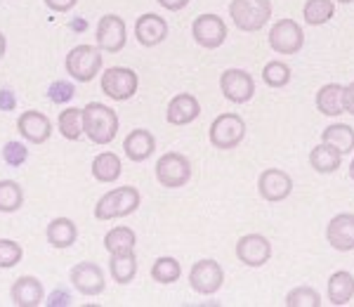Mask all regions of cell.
Here are the masks:
<instances>
[{
  "instance_id": "4fadbf2b",
  "label": "cell",
  "mask_w": 354,
  "mask_h": 307,
  "mask_svg": "<svg viewBox=\"0 0 354 307\" xmlns=\"http://www.w3.org/2000/svg\"><path fill=\"white\" fill-rule=\"evenodd\" d=\"M258 192L267 203L286 201L293 194V178L281 168H265L258 178Z\"/></svg>"
},
{
  "instance_id": "4dcf8cb0",
  "label": "cell",
  "mask_w": 354,
  "mask_h": 307,
  "mask_svg": "<svg viewBox=\"0 0 354 307\" xmlns=\"http://www.w3.org/2000/svg\"><path fill=\"white\" fill-rule=\"evenodd\" d=\"M109 272L113 277V281L121 283H130L137 277V255L135 253H125V255H111L109 260Z\"/></svg>"
},
{
  "instance_id": "2e32d148",
  "label": "cell",
  "mask_w": 354,
  "mask_h": 307,
  "mask_svg": "<svg viewBox=\"0 0 354 307\" xmlns=\"http://www.w3.org/2000/svg\"><path fill=\"white\" fill-rule=\"evenodd\" d=\"M168 33H170V26L161 15L147 12V15L137 17L135 38L142 48H156V45H161L165 38H168Z\"/></svg>"
},
{
  "instance_id": "f1b7e54d",
  "label": "cell",
  "mask_w": 354,
  "mask_h": 307,
  "mask_svg": "<svg viewBox=\"0 0 354 307\" xmlns=\"http://www.w3.org/2000/svg\"><path fill=\"white\" fill-rule=\"evenodd\" d=\"M57 130H59V135L68 142H76L83 138V109H73V106H68V109L59 111V116H57Z\"/></svg>"
},
{
  "instance_id": "ee69618b",
  "label": "cell",
  "mask_w": 354,
  "mask_h": 307,
  "mask_svg": "<svg viewBox=\"0 0 354 307\" xmlns=\"http://www.w3.org/2000/svg\"><path fill=\"white\" fill-rule=\"evenodd\" d=\"M5 50H8V38H5V33L0 31V59L5 57Z\"/></svg>"
},
{
  "instance_id": "3957f363",
  "label": "cell",
  "mask_w": 354,
  "mask_h": 307,
  "mask_svg": "<svg viewBox=\"0 0 354 307\" xmlns=\"http://www.w3.org/2000/svg\"><path fill=\"white\" fill-rule=\"evenodd\" d=\"M102 64H104V55L97 45H76L73 50H68L64 66L66 73L76 83H90L95 81L97 73H102Z\"/></svg>"
},
{
  "instance_id": "ffe728a7",
  "label": "cell",
  "mask_w": 354,
  "mask_h": 307,
  "mask_svg": "<svg viewBox=\"0 0 354 307\" xmlns=\"http://www.w3.org/2000/svg\"><path fill=\"white\" fill-rule=\"evenodd\" d=\"M198 116H201V104H198V100L189 93L175 95L168 104V111H165V121H168L170 126H189Z\"/></svg>"
},
{
  "instance_id": "ba28073f",
  "label": "cell",
  "mask_w": 354,
  "mask_h": 307,
  "mask_svg": "<svg viewBox=\"0 0 354 307\" xmlns=\"http://www.w3.org/2000/svg\"><path fill=\"white\" fill-rule=\"evenodd\" d=\"M95 43L102 53H121L128 43V26L125 19L118 15H104L100 17L95 28Z\"/></svg>"
},
{
  "instance_id": "e0dca14e",
  "label": "cell",
  "mask_w": 354,
  "mask_h": 307,
  "mask_svg": "<svg viewBox=\"0 0 354 307\" xmlns=\"http://www.w3.org/2000/svg\"><path fill=\"white\" fill-rule=\"evenodd\" d=\"M17 130L31 145H45V142L53 138V121L43 111H24L19 113Z\"/></svg>"
},
{
  "instance_id": "5b68a950",
  "label": "cell",
  "mask_w": 354,
  "mask_h": 307,
  "mask_svg": "<svg viewBox=\"0 0 354 307\" xmlns=\"http://www.w3.org/2000/svg\"><path fill=\"white\" fill-rule=\"evenodd\" d=\"M243 138H245V121L239 113H234V111L220 113V116L210 123L208 140L215 149H222V151L236 149L243 142Z\"/></svg>"
},
{
  "instance_id": "603a6c76",
  "label": "cell",
  "mask_w": 354,
  "mask_h": 307,
  "mask_svg": "<svg viewBox=\"0 0 354 307\" xmlns=\"http://www.w3.org/2000/svg\"><path fill=\"white\" fill-rule=\"evenodd\" d=\"M45 236H48L50 246L64 251V248H71L73 243H76L78 227L71 218H55V220H50L48 230H45Z\"/></svg>"
},
{
  "instance_id": "7a4b0ae2",
  "label": "cell",
  "mask_w": 354,
  "mask_h": 307,
  "mask_svg": "<svg viewBox=\"0 0 354 307\" xmlns=\"http://www.w3.org/2000/svg\"><path fill=\"white\" fill-rule=\"evenodd\" d=\"M142 203V194L137 187H116L106 192L95 203V218L106 223V220H118L133 215Z\"/></svg>"
},
{
  "instance_id": "4316f807",
  "label": "cell",
  "mask_w": 354,
  "mask_h": 307,
  "mask_svg": "<svg viewBox=\"0 0 354 307\" xmlns=\"http://www.w3.org/2000/svg\"><path fill=\"white\" fill-rule=\"evenodd\" d=\"M135 243H137V234L125 225L113 227V230L104 234V248L109 251V255L135 253Z\"/></svg>"
},
{
  "instance_id": "d4e9b609",
  "label": "cell",
  "mask_w": 354,
  "mask_h": 307,
  "mask_svg": "<svg viewBox=\"0 0 354 307\" xmlns=\"http://www.w3.org/2000/svg\"><path fill=\"white\" fill-rule=\"evenodd\" d=\"M121 173H123V163H121V158H118V154L102 151L95 156L93 178L97 182H102V185H111V182H116L118 178H121Z\"/></svg>"
},
{
  "instance_id": "5bb4252c",
  "label": "cell",
  "mask_w": 354,
  "mask_h": 307,
  "mask_svg": "<svg viewBox=\"0 0 354 307\" xmlns=\"http://www.w3.org/2000/svg\"><path fill=\"white\" fill-rule=\"evenodd\" d=\"M68 279H71V286L76 288L81 295H88V298H95V295H102L106 288V279L104 272L97 263H78L71 267L68 272Z\"/></svg>"
},
{
  "instance_id": "b9f144b4",
  "label": "cell",
  "mask_w": 354,
  "mask_h": 307,
  "mask_svg": "<svg viewBox=\"0 0 354 307\" xmlns=\"http://www.w3.org/2000/svg\"><path fill=\"white\" fill-rule=\"evenodd\" d=\"M342 102H345V113H352V116H354V81L350 85H345Z\"/></svg>"
},
{
  "instance_id": "f35d334b",
  "label": "cell",
  "mask_w": 354,
  "mask_h": 307,
  "mask_svg": "<svg viewBox=\"0 0 354 307\" xmlns=\"http://www.w3.org/2000/svg\"><path fill=\"white\" fill-rule=\"evenodd\" d=\"M45 305L48 307H64V305H71V295H68L64 288H57V291H53L48 295V300H45Z\"/></svg>"
},
{
  "instance_id": "9c48e42d",
  "label": "cell",
  "mask_w": 354,
  "mask_h": 307,
  "mask_svg": "<svg viewBox=\"0 0 354 307\" xmlns=\"http://www.w3.org/2000/svg\"><path fill=\"white\" fill-rule=\"evenodd\" d=\"M267 43L277 55H298L305 45V33L295 19H279L270 28Z\"/></svg>"
},
{
  "instance_id": "7c38bea8",
  "label": "cell",
  "mask_w": 354,
  "mask_h": 307,
  "mask_svg": "<svg viewBox=\"0 0 354 307\" xmlns=\"http://www.w3.org/2000/svg\"><path fill=\"white\" fill-rule=\"evenodd\" d=\"M220 93L232 104H245L255 95V81L248 71L243 69H227L220 76Z\"/></svg>"
},
{
  "instance_id": "ab89813d",
  "label": "cell",
  "mask_w": 354,
  "mask_h": 307,
  "mask_svg": "<svg viewBox=\"0 0 354 307\" xmlns=\"http://www.w3.org/2000/svg\"><path fill=\"white\" fill-rule=\"evenodd\" d=\"M17 95L10 88H0V111H15Z\"/></svg>"
},
{
  "instance_id": "484cf974",
  "label": "cell",
  "mask_w": 354,
  "mask_h": 307,
  "mask_svg": "<svg viewBox=\"0 0 354 307\" xmlns=\"http://www.w3.org/2000/svg\"><path fill=\"white\" fill-rule=\"evenodd\" d=\"M340 163H342V154L338 149H333L330 145H326V142L317 145L310 151V166L322 175L335 173V170L340 168Z\"/></svg>"
},
{
  "instance_id": "7dc6e473",
  "label": "cell",
  "mask_w": 354,
  "mask_h": 307,
  "mask_svg": "<svg viewBox=\"0 0 354 307\" xmlns=\"http://www.w3.org/2000/svg\"><path fill=\"white\" fill-rule=\"evenodd\" d=\"M340 5H350V3H354V0H338Z\"/></svg>"
},
{
  "instance_id": "44dd1931",
  "label": "cell",
  "mask_w": 354,
  "mask_h": 307,
  "mask_svg": "<svg viewBox=\"0 0 354 307\" xmlns=\"http://www.w3.org/2000/svg\"><path fill=\"white\" fill-rule=\"evenodd\" d=\"M123 151L133 163H145L156 151V138L147 128L130 130L128 138L123 140Z\"/></svg>"
},
{
  "instance_id": "e575fe53",
  "label": "cell",
  "mask_w": 354,
  "mask_h": 307,
  "mask_svg": "<svg viewBox=\"0 0 354 307\" xmlns=\"http://www.w3.org/2000/svg\"><path fill=\"white\" fill-rule=\"evenodd\" d=\"M286 307H322V295L312 286H295L286 295Z\"/></svg>"
},
{
  "instance_id": "7402d4cb",
  "label": "cell",
  "mask_w": 354,
  "mask_h": 307,
  "mask_svg": "<svg viewBox=\"0 0 354 307\" xmlns=\"http://www.w3.org/2000/svg\"><path fill=\"white\" fill-rule=\"evenodd\" d=\"M326 298L330 305L342 307L354 298V275L347 270H338L328 277L326 283Z\"/></svg>"
},
{
  "instance_id": "8992f818",
  "label": "cell",
  "mask_w": 354,
  "mask_h": 307,
  "mask_svg": "<svg viewBox=\"0 0 354 307\" xmlns=\"http://www.w3.org/2000/svg\"><path fill=\"white\" fill-rule=\"evenodd\" d=\"M153 173H156L158 185L165 187V189H180L192 180V163L185 154L168 151L156 161Z\"/></svg>"
},
{
  "instance_id": "cb8c5ba5",
  "label": "cell",
  "mask_w": 354,
  "mask_h": 307,
  "mask_svg": "<svg viewBox=\"0 0 354 307\" xmlns=\"http://www.w3.org/2000/svg\"><path fill=\"white\" fill-rule=\"evenodd\" d=\"M342 95H345V85L340 83H326L317 90V109L324 113V116H340L345 113V102H342Z\"/></svg>"
},
{
  "instance_id": "d590c367",
  "label": "cell",
  "mask_w": 354,
  "mask_h": 307,
  "mask_svg": "<svg viewBox=\"0 0 354 307\" xmlns=\"http://www.w3.org/2000/svg\"><path fill=\"white\" fill-rule=\"evenodd\" d=\"M21 258H24V248L15 239H0V270H12L21 263Z\"/></svg>"
},
{
  "instance_id": "74e56055",
  "label": "cell",
  "mask_w": 354,
  "mask_h": 307,
  "mask_svg": "<svg viewBox=\"0 0 354 307\" xmlns=\"http://www.w3.org/2000/svg\"><path fill=\"white\" fill-rule=\"evenodd\" d=\"M73 95H76V85L71 81H55L48 88V100L55 102V104H66V102L73 100Z\"/></svg>"
},
{
  "instance_id": "7bdbcfd3",
  "label": "cell",
  "mask_w": 354,
  "mask_h": 307,
  "mask_svg": "<svg viewBox=\"0 0 354 307\" xmlns=\"http://www.w3.org/2000/svg\"><path fill=\"white\" fill-rule=\"evenodd\" d=\"M158 5L170 10V12H180V10H185L189 5V0H158Z\"/></svg>"
},
{
  "instance_id": "60d3db41",
  "label": "cell",
  "mask_w": 354,
  "mask_h": 307,
  "mask_svg": "<svg viewBox=\"0 0 354 307\" xmlns=\"http://www.w3.org/2000/svg\"><path fill=\"white\" fill-rule=\"evenodd\" d=\"M45 5H48L53 12H59V15H64L68 12V10H73L76 8V3L78 0H43Z\"/></svg>"
},
{
  "instance_id": "83f0119b",
  "label": "cell",
  "mask_w": 354,
  "mask_h": 307,
  "mask_svg": "<svg viewBox=\"0 0 354 307\" xmlns=\"http://www.w3.org/2000/svg\"><path fill=\"white\" fill-rule=\"evenodd\" d=\"M322 142H326L340 154H350L354 151V128L347 123H330L328 128H324Z\"/></svg>"
},
{
  "instance_id": "6da1fadb",
  "label": "cell",
  "mask_w": 354,
  "mask_h": 307,
  "mask_svg": "<svg viewBox=\"0 0 354 307\" xmlns=\"http://www.w3.org/2000/svg\"><path fill=\"white\" fill-rule=\"evenodd\" d=\"M83 135L100 147L111 145L118 135V113L109 104L90 102L83 106Z\"/></svg>"
},
{
  "instance_id": "836d02e7",
  "label": "cell",
  "mask_w": 354,
  "mask_h": 307,
  "mask_svg": "<svg viewBox=\"0 0 354 307\" xmlns=\"http://www.w3.org/2000/svg\"><path fill=\"white\" fill-rule=\"evenodd\" d=\"M290 78H293V71H290L286 62L272 59L262 69V81H265V85H270V88H283V85L290 83Z\"/></svg>"
},
{
  "instance_id": "277c9868",
  "label": "cell",
  "mask_w": 354,
  "mask_h": 307,
  "mask_svg": "<svg viewBox=\"0 0 354 307\" xmlns=\"http://www.w3.org/2000/svg\"><path fill=\"white\" fill-rule=\"evenodd\" d=\"M230 17L239 31H262L267 21L272 19V3L270 0H232Z\"/></svg>"
},
{
  "instance_id": "ac0fdd59",
  "label": "cell",
  "mask_w": 354,
  "mask_h": 307,
  "mask_svg": "<svg viewBox=\"0 0 354 307\" xmlns=\"http://www.w3.org/2000/svg\"><path fill=\"white\" fill-rule=\"evenodd\" d=\"M326 241L340 253L354 251V213H338L326 225Z\"/></svg>"
},
{
  "instance_id": "bcb514c9",
  "label": "cell",
  "mask_w": 354,
  "mask_h": 307,
  "mask_svg": "<svg viewBox=\"0 0 354 307\" xmlns=\"http://www.w3.org/2000/svg\"><path fill=\"white\" fill-rule=\"evenodd\" d=\"M350 178L354 180V158H352V163H350Z\"/></svg>"
},
{
  "instance_id": "8fae6325",
  "label": "cell",
  "mask_w": 354,
  "mask_h": 307,
  "mask_svg": "<svg viewBox=\"0 0 354 307\" xmlns=\"http://www.w3.org/2000/svg\"><path fill=\"white\" fill-rule=\"evenodd\" d=\"M192 36L201 48L218 50L225 45L230 31H227V24L220 15H198L192 24Z\"/></svg>"
},
{
  "instance_id": "f546056e",
  "label": "cell",
  "mask_w": 354,
  "mask_h": 307,
  "mask_svg": "<svg viewBox=\"0 0 354 307\" xmlns=\"http://www.w3.org/2000/svg\"><path fill=\"white\" fill-rule=\"evenodd\" d=\"M335 17V3L333 0H307L302 8V19L307 26H322L328 24Z\"/></svg>"
},
{
  "instance_id": "52a82bcc",
  "label": "cell",
  "mask_w": 354,
  "mask_h": 307,
  "mask_svg": "<svg viewBox=\"0 0 354 307\" xmlns=\"http://www.w3.org/2000/svg\"><path fill=\"white\" fill-rule=\"evenodd\" d=\"M102 93L106 97H111L113 102H128L137 95V88H140V76L128 69V66H111L102 73L100 78Z\"/></svg>"
},
{
  "instance_id": "9a60e30c",
  "label": "cell",
  "mask_w": 354,
  "mask_h": 307,
  "mask_svg": "<svg viewBox=\"0 0 354 307\" xmlns=\"http://www.w3.org/2000/svg\"><path fill=\"white\" fill-rule=\"evenodd\" d=\"M236 258L245 267H262L272 258V241L265 234H245L236 241Z\"/></svg>"
},
{
  "instance_id": "8d00e7d4",
  "label": "cell",
  "mask_w": 354,
  "mask_h": 307,
  "mask_svg": "<svg viewBox=\"0 0 354 307\" xmlns=\"http://www.w3.org/2000/svg\"><path fill=\"white\" fill-rule=\"evenodd\" d=\"M26 158H28V149H26L24 142H17V140L5 142V147H3V161L8 163L10 168L24 166Z\"/></svg>"
},
{
  "instance_id": "d6a6232c",
  "label": "cell",
  "mask_w": 354,
  "mask_h": 307,
  "mask_svg": "<svg viewBox=\"0 0 354 307\" xmlns=\"http://www.w3.org/2000/svg\"><path fill=\"white\" fill-rule=\"evenodd\" d=\"M182 277V265L180 260L170 258V255H161L153 260L151 265V279L158 283H175Z\"/></svg>"
},
{
  "instance_id": "d6986e66",
  "label": "cell",
  "mask_w": 354,
  "mask_h": 307,
  "mask_svg": "<svg viewBox=\"0 0 354 307\" xmlns=\"http://www.w3.org/2000/svg\"><path fill=\"white\" fill-rule=\"evenodd\" d=\"M10 298H12L15 307H38L45 303V288L38 277L24 275L15 279L12 288H10Z\"/></svg>"
},
{
  "instance_id": "f6af8a7d",
  "label": "cell",
  "mask_w": 354,
  "mask_h": 307,
  "mask_svg": "<svg viewBox=\"0 0 354 307\" xmlns=\"http://www.w3.org/2000/svg\"><path fill=\"white\" fill-rule=\"evenodd\" d=\"M71 28H76V31H85V28H88V21H71Z\"/></svg>"
},
{
  "instance_id": "1f68e13d",
  "label": "cell",
  "mask_w": 354,
  "mask_h": 307,
  "mask_svg": "<svg viewBox=\"0 0 354 307\" xmlns=\"http://www.w3.org/2000/svg\"><path fill=\"white\" fill-rule=\"evenodd\" d=\"M24 206V189L15 180H0V213H17Z\"/></svg>"
},
{
  "instance_id": "30bf717a",
  "label": "cell",
  "mask_w": 354,
  "mask_h": 307,
  "mask_svg": "<svg viewBox=\"0 0 354 307\" xmlns=\"http://www.w3.org/2000/svg\"><path fill=\"white\" fill-rule=\"evenodd\" d=\"M225 283V270L218 260L205 258L192 265L189 270V286L198 295H215Z\"/></svg>"
}]
</instances>
